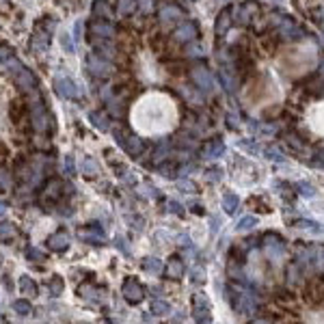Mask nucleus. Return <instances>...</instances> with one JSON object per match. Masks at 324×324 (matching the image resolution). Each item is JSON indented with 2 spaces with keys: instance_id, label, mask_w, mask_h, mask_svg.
<instances>
[{
  "instance_id": "1",
  "label": "nucleus",
  "mask_w": 324,
  "mask_h": 324,
  "mask_svg": "<svg viewBox=\"0 0 324 324\" xmlns=\"http://www.w3.org/2000/svg\"><path fill=\"white\" fill-rule=\"evenodd\" d=\"M238 100L251 117L277 121L305 78L320 69L318 43L305 35H283L281 28H255L236 43Z\"/></svg>"
},
{
  "instance_id": "2",
  "label": "nucleus",
  "mask_w": 324,
  "mask_h": 324,
  "mask_svg": "<svg viewBox=\"0 0 324 324\" xmlns=\"http://www.w3.org/2000/svg\"><path fill=\"white\" fill-rule=\"evenodd\" d=\"M130 123L136 136L164 138L182 123V106L169 91L149 89L130 108Z\"/></svg>"
},
{
  "instance_id": "3",
  "label": "nucleus",
  "mask_w": 324,
  "mask_h": 324,
  "mask_svg": "<svg viewBox=\"0 0 324 324\" xmlns=\"http://www.w3.org/2000/svg\"><path fill=\"white\" fill-rule=\"evenodd\" d=\"M277 121H290L292 134L309 143H324V84H305L290 97Z\"/></svg>"
},
{
  "instance_id": "4",
  "label": "nucleus",
  "mask_w": 324,
  "mask_h": 324,
  "mask_svg": "<svg viewBox=\"0 0 324 324\" xmlns=\"http://www.w3.org/2000/svg\"><path fill=\"white\" fill-rule=\"evenodd\" d=\"M32 93V108H30V121H32V128L37 132H43L48 128V110L43 108V104L39 102V93L35 89L30 91Z\"/></svg>"
},
{
  "instance_id": "5",
  "label": "nucleus",
  "mask_w": 324,
  "mask_h": 324,
  "mask_svg": "<svg viewBox=\"0 0 324 324\" xmlns=\"http://www.w3.org/2000/svg\"><path fill=\"white\" fill-rule=\"evenodd\" d=\"M54 89H56V93L61 97H65V100H72V97L78 95V89H76V84L69 78H56L54 80Z\"/></svg>"
},
{
  "instance_id": "6",
  "label": "nucleus",
  "mask_w": 324,
  "mask_h": 324,
  "mask_svg": "<svg viewBox=\"0 0 324 324\" xmlns=\"http://www.w3.org/2000/svg\"><path fill=\"white\" fill-rule=\"evenodd\" d=\"M13 80H15V84H18L22 91H32V89H35V84H37L35 76H32L30 69H26V67H22L20 72L13 76Z\"/></svg>"
},
{
  "instance_id": "7",
  "label": "nucleus",
  "mask_w": 324,
  "mask_h": 324,
  "mask_svg": "<svg viewBox=\"0 0 324 324\" xmlns=\"http://www.w3.org/2000/svg\"><path fill=\"white\" fill-rule=\"evenodd\" d=\"M86 65H89V69H91V72H93V74H97V76H106V74H110V72H112L110 63L100 61V58H97L95 54H91V56H89V61H86Z\"/></svg>"
},
{
  "instance_id": "8",
  "label": "nucleus",
  "mask_w": 324,
  "mask_h": 324,
  "mask_svg": "<svg viewBox=\"0 0 324 324\" xmlns=\"http://www.w3.org/2000/svg\"><path fill=\"white\" fill-rule=\"evenodd\" d=\"M48 246L52 248V251H65V248L69 246V238L65 231H56V234H52L48 238Z\"/></svg>"
},
{
  "instance_id": "9",
  "label": "nucleus",
  "mask_w": 324,
  "mask_h": 324,
  "mask_svg": "<svg viewBox=\"0 0 324 324\" xmlns=\"http://www.w3.org/2000/svg\"><path fill=\"white\" fill-rule=\"evenodd\" d=\"M58 194H61V182L58 180L48 182L46 190H43V194H41V203L46 205L48 201H54V199H58Z\"/></svg>"
},
{
  "instance_id": "10",
  "label": "nucleus",
  "mask_w": 324,
  "mask_h": 324,
  "mask_svg": "<svg viewBox=\"0 0 324 324\" xmlns=\"http://www.w3.org/2000/svg\"><path fill=\"white\" fill-rule=\"evenodd\" d=\"M123 294H126V298L132 300V302H138L143 298V290H140V285L134 283V281H128V283L123 285Z\"/></svg>"
},
{
  "instance_id": "11",
  "label": "nucleus",
  "mask_w": 324,
  "mask_h": 324,
  "mask_svg": "<svg viewBox=\"0 0 324 324\" xmlns=\"http://www.w3.org/2000/svg\"><path fill=\"white\" fill-rule=\"evenodd\" d=\"M48 46H50V35H48V32H37V35H32L30 48L35 52H43Z\"/></svg>"
},
{
  "instance_id": "12",
  "label": "nucleus",
  "mask_w": 324,
  "mask_h": 324,
  "mask_svg": "<svg viewBox=\"0 0 324 324\" xmlns=\"http://www.w3.org/2000/svg\"><path fill=\"white\" fill-rule=\"evenodd\" d=\"M20 290H22V294H26V296H37L39 294L37 283L30 277H20Z\"/></svg>"
},
{
  "instance_id": "13",
  "label": "nucleus",
  "mask_w": 324,
  "mask_h": 324,
  "mask_svg": "<svg viewBox=\"0 0 324 324\" xmlns=\"http://www.w3.org/2000/svg\"><path fill=\"white\" fill-rule=\"evenodd\" d=\"M18 236V229L13 227V223H0V240L7 242V240H13Z\"/></svg>"
},
{
  "instance_id": "14",
  "label": "nucleus",
  "mask_w": 324,
  "mask_h": 324,
  "mask_svg": "<svg viewBox=\"0 0 324 324\" xmlns=\"http://www.w3.org/2000/svg\"><path fill=\"white\" fill-rule=\"evenodd\" d=\"M13 311L18 313V316H30V313H32V307H30L28 300L20 298V300H13Z\"/></svg>"
},
{
  "instance_id": "15",
  "label": "nucleus",
  "mask_w": 324,
  "mask_h": 324,
  "mask_svg": "<svg viewBox=\"0 0 324 324\" xmlns=\"http://www.w3.org/2000/svg\"><path fill=\"white\" fill-rule=\"evenodd\" d=\"M48 288H50V294L52 296H61L63 290H65V281L61 277H52L50 283H48Z\"/></svg>"
},
{
  "instance_id": "16",
  "label": "nucleus",
  "mask_w": 324,
  "mask_h": 324,
  "mask_svg": "<svg viewBox=\"0 0 324 324\" xmlns=\"http://www.w3.org/2000/svg\"><path fill=\"white\" fill-rule=\"evenodd\" d=\"M78 238L84 242H93V244H97V240H102V234H97L95 229H80Z\"/></svg>"
},
{
  "instance_id": "17",
  "label": "nucleus",
  "mask_w": 324,
  "mask_h": 324,
  "mask_svg": "<svg viewBox=\"0 0 324 324\" xmlns=\"http://www.w3.org/2000/svg\"><path fill=\"white\" fill-rule=\"evenodd\" d=\"M93 30L97 32V35H102V37H112V35H115V28H112L110 24H104V22H95Z\"/></svg>"
},
{
  "instance_id": "18",
  "label": "nucleus",
  "mask_w": 324,
  "mask_h": 324,
  "mask_svg": "<svg viewBox=\"0 0 324 324\" xmlns=\"http://www.w3.org/2000/svg\"><path fill=\"white\" fill-rule=\"evenodd\" d=\"M26 257H28V262H46V253L39 251V248L30 246L28 251H26Z\"/></svg>"
},
{
  "instance_id": "19",
  "label": "nucleus",
  "mask_w": 324,
  "mask_h": 324,
  "mask_svg": "<svg viewBox=\"0 0 324 324\" xmlns=\"http://www.w3.org/2000/svg\"><path fill=\"white\" fill-rule=\"evenodd\" d=\"M97 171H100V169H97L95 160H91V158H84L82 160V173H84V175H95Z\"/></svg>"
},
{
  "instance_id": "20",
  "label": "nucleus",
  "mask_w": 324,
  "mask_h": 324,
  "mask_svg": "<svg viewBox=\"0 0 324 324\" xmlns=\"http://www.w3.org/2000/svg\"><path fill=\"white\" fill-rule=\"evenodd\" d=\"M4 67H7V72H9L11 76H15V74H18V72H20L22 67H24V65H22V63L18 61V58L13 56V58H9V61L4 63Z\"/></svg>"
},
{
  "instance_id": "21",
  "label": "nucleus",
  "mask_w": 324,
  "mask_h": 324,
  "mask_svg": "<svg viewBox=\"0 0 324 324\" xmlns=\"http://www.w3.org/2000/svg\"><path fill=\"white\" fill-rule=\"evenodd\" d=\"M61 46L65 48V52H74V39L69 37V32H63L61 35Z\"/></svg>"
},
{
  "instance_id": "22",
  "label": "nucleus",
  "mask_w": 324,
  "mask_h": 324,
  "mask_svg": "<svg viewBox=\"0 0 324 324\" xmlns=\"http://www.w3.org/2000/svg\"><path fill=\"white\" fill-rule=\"evenodd\" d=\"M91 121H93V126H97L100 130H106L108 128V123H106V119L102 117V115H97V112H91Z\"/></svg>"
},
{
  "instance_id": "23",
  "label": "nucleus",
  "mask_w": 324,
  "mask_h": 324,
  "mask_svg": "<svg viewBox=\"0 0 324 324\" xmlns=\"http://www.w3.org/2000/svg\"><path fill=\"white\" fill-rule=\"evenodd\" d=\"M63 171H65V175H74V158L69 154L63 158Z\"/></svg>"
},
{
  "instance_id": "24",
  "label": "nucleus",
  "mask_w": 324,
  "mask_h": 324,
  "mask_svg": "<svg viewBox=\"0 0 324 324\" xmlns=\"http://www.w3.org/2000/svg\"><path fill=\"white\" fill-rule=\"evenodd\" d=\"M145 268H147V270H151V272H158V270H160V264L156 262V259H149V262L145 264Z\"/></svg>"
},
{
  "instance_id": "25",
  "label": "nucleus",
  "mask_w": 324,
  "mask_h": 324,
  "mask_svg": "<svg viewBox=\"0 0 324 324\" xmlns=\"http://www.w3.org/2000/svg\"><path fill=\"white\" fill-rule=\"evenodd\" d=\"M11 58V52H9V48H0V63H7Z\"/></svg>"
},
{
  "instance_id": "26",
  "label": "nucleus",
  "mask_w": 324,
  "mask_h": 324,
  "mask_svg": "<svg viewBox=\"0 0 324 324\" xmlns=\"http://www.w3.org/2000/svg\"><path fill=\"white\" fill-rule=\"evenodd\" d=\"M4 214H7V203L0 201V216H4Z\"/></svg>"
},
{
  "instance_id": "27",
  "label": "nucleus",
  "mask_w": 324,
  "mask_h": 324,
  "mask_svg": "<svg viewBox=\"0 0 324 324\" xmlns=\"http://www.w3.org/2000/svg\"><path fill=\"white\" fill-rule=\"evenodd\" d=\"M0 266H2V257H0Z\"/></svg>"
}]
</instances>
